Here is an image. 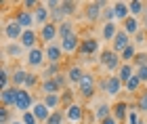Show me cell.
<instances>
[{
  "label": "cell",
  "mask_w": 147,
  "mask_h": 124,
  "mask_svg": "<svg viewBox=\"0 0 147 124\" xmlns=\"http://www.w3.org/2000/svg\"><path fill=\"white\" fill-rule=\"evenodd\" d=\"M23 51H25V49H23L19 42H6V46H4V57H15V59H17V57L23 55Z\"/></svg>",
  "instance_id": "26"
},
{
  "label": "cell",
  "mask_w": 147,
  "mask_h": 124,
  "mask_svg": "<svg viewBox=\"0 0 147 124\" xmlns=\"http://www.w3.org/2000/svg\"><path fill=\"white\" fill-rule=\"evenodd\" d=\"M71 34H76V30H74V23L69 21H63V23H59V38H67V36H71Z\"/></svg>",
  "instance_id": "32"
},
{
  "label": "cell",
  "mask_w": 147,
  "mask_h": 124,
  "mask_svg": "<svg viewBox=\"0 0 147 124\" xmlns=\"http://www.w3.org/2000/svg\"><path fill=\"white\" fill-rule=\"evenodd\" d=\"M21 122H23V124H40L38 118L34 116V112H25V114H21Z\"/></svg>",
  "instance_id": "41"
},
{
  "label": "cell",
  "mask_w": 147,
  "mask_h": 124,
  "mask_svg": "<svg viewBox=\"0 0 147 124\" xmlns=\"http://www.w3.org/2000/svg\"><path fill=\"white\" fill-rule=\"evenodd\" d=\"M65 74H67V80L69 84H80V80L84 78V69H82V65H69L67 69H65Z\"/></svg>",
  "instance_id": "24"
},
{
  "label": "cell",
  "mask_w": 147,
  "mask_h": 124,
  "mask_svg": "<svg viewBox=\"0 0 147 124\" xmlns=\"http://www.w3.org/2000/svg\"><path fill=\"white\" fill-rule=\"evenodd\" d=\"M44 61H46V55H44V49H40V46L25 53V63H28L30 67H42Z\"/></svg>",
  "instance_id": "9"
},
{
  "label": "cell",
  "mask_w": 147,
  "mask_h": 124,
  "mask_svg": "<svg viewBox=\"0 0 147 124\" xmlns=\"http://www.w3.org/2000/svg\"><path fill=\"white\" fill-rule=\"evenodd\" d=\"M99 65H101L105 71H109V74H118L120 65H122V57L118 53H113L111 49H105V51H101V55H99Z\"/></svg>",
  "instance_id": "1"
},
{
  "label": "cell",
  "mask_w": 147,
  "mask_h": 124,
  "mask_svg": "<svg viewBox=\"0 0 147 124\" xmlns=\"http://www.w3.org/2000/svg\"><path fill=\"white\" fill-rule=\"evenodd\" d=\"M137 65V67H143V65H147V53H139L137 57H135V61H132Z\"/></svg>",
  "instance_id": "45"
},
{
  "label": "cell",
  "mask_w": 147,
  "mask_h": 124,
  "mask_svg": "<svg viewBox=\"0 0 147 124\" xmlns=\"http://www.w3.org/2000/svg\"><path fill=\"white\" fill-rule=\"evenodd\" d=\"M38 42H40V36H38V32H36V30H25V32H23V36H21V40H19V44H21L25 51L36 49V46H38Z\"/></svg>",
  "instance_id": "13"
},
{
  "label": "cell",
  "mask_w": 147,
  "mask_h": 124,
  "mask_svg": "<svg viewBox=\"0 0 147 124\" xmlns=\"http://www.w3.org/2000/svg\"><path fill=\"white\" fill-rule=\"evenodd\" d=\"M80 44H82V38H80L78 34H71V36H67V38H63V40H61V51H63V55H67V57L76 55L78 51H80Z\"/></svg>",
  "instance_id": "7"
},
{
  "label": "cell",
  "mask_w": 147,
  "mask_h": 124,
  "mask_svg": "<svg viewBox=\"0 0 147 124\" xmlns=\"http://www.w3.org/2000/svg\"><path fill=\"white\" fill-rule=\"evenodd\" d=\"M34 97H32V93L30 90H25V88H19V93H17V101H15V107L17 112H21V114H25V112H32V107H34Z\"/></svg>",
  "instance_id": "4"
},
{
  "label": "cell",
  "mask_w": 147,
  "mask_h": 124,
  "mask_svg": "<svg viewBox=\"0 0 147 124\" xmlns=\"http://www.w3.org/2000/svg\"><path fill=\"white\" fill-rule=\"evenodd\" d=\"M122 30H124L130 38H135L139 32H143V25H141V21H139L137 17H128V19L122 23Z\"/></svg>",
  "instance_id": "18"
},
{
  "label": "cell",
  "mask_w": 147,
  "mask_h": 124,
  "mask_svg": "<svg viewBox=\"0 0 147 124\" xmlns=\"http://www.w3.org/2000/svg\"><path fill=\"white\" fill-rule=\"evenodd\" d=\"M53 80L57 82V86H59V90H63V88H67V84H69V80H67V74L65 71H61V74H57Z\"/></svg>",
  "instance_id": "39"
},
{
  "label": "cell",
  "mask_w": 147,
  "mask_h": 124,
  "mask_svg": "<svg viewBox=\"0 0 147 124\" xmlns=\"http://www.w3.org/2000/svg\"><path fill=\"white\" fill-rule=\"evenodd\" d=\"M139 55V51H137V46L135 44H130V46H126L124 51H122V63H130V61H135V57Z\"/></svg>",
  "instance_id": "33"
},
{
  "label": "cell",
  "mask_w": 147,
  "mask_h": 124,
  "mask_svg": "<svg viewBox=\"0 0 147 124\" xmlns=\"http://www.w3.org/2000/svg\"><path fill=\"white\" fill-rule=\"evenodd\" d=\"M40 90H42L44 95H59V93H61V90H59V86H57V82L53 80V78L40 82Z\"/></svg>",
  "instance_id": "27"
},
{
  "label": "cell",
  "mask_w": 147,
  "mask_h": 124,
  "mask_svg": "<svg viewBox=\"0 0 147 124\" xmlns=\"http://www.w3.org/2000/svg\"><path fill=\"white\" fill-rule=\"evenodd\" d=\"M13 74L9 71V67H2V71H0V90H6L9 86H13V78H11Z\"/></svg>",
  "instance_id": "31"
},
{
  "label": "cell",
  "mask_w": 147,
  "mask_h": 124,
  "mask_svg": "<svg viewBox=\"0 0 147 124\" xmlns=\"http://www.w3.org/2000/svg\"><path fill=\"white\" fill-rule=\"evenodd\" d=\"M65 118L69 122H74V124L82 122L84 120V107L80 105V103H71V105L65 107Z\"/></svg>",
  "instance_id": "14"
},
{
  "label": "cell",
  "mask_w": 147,
  "mask_h": 124,
  "mask_svg": "<svg viewBox=\"0 0 147 124\" xmlns=\"http://www.w3.org/2000/svg\"><path fill=\"white\" fill-rule=\"evenodd\" d=\"M135 74H137V78H139L143 84H147V65H143V67H137Z\"/></svg>",
  "instance_id": "44"
},
{
  "label": "cell",
  "mask_w": 147,
  "mask_h": 124,
  "mask_svg": "<svg viewBox=\"0 0 147 124\" xmlns=\"http://www.w3.org/2000/svg\"><path fill=\"white\" fill-rule=\"evenodd\" d=\"M44 55H46V61L49 63H55V65H61L63 61V51H61V44H44Z\"/></svg>",
  "instance_id": "10"
},
{
  "label": "cell",
  "mask_w": 147,
  "mask_h": 124,
  "mask_svg": "<svg viewBox=\"0 0 147 124\" xmlns=\"http://www.w3.org/2000/svg\"><path fill=\"white\" fill-rule=\"evenodd\" d=\"M78 93L84 97V99H90V97H95L97 93V78L92 71H84V78L80 80L78 84Z\"/></svg>",
  "instance_id": "2"
},
{
  "label": "cell",
  "mask_w": 147,
  "mask_h": 124,
  "mask_svg": "<svg viewBox=\"0 0 147 124\" xmlns=\"http://www.w3.org/2000/svg\"><path fill=\"white\" fill-rule=\"evenodd\" d=\"M116 76H118L120 80H122V82L126 84V82H128L132 76H135V69H132V65H130V63H122V65H120V69H118V74H116Z\"/></svg>",
  "instance_id": "29"
},
{
  "label": "cell",
  "mask_w": 147,
  "mask_h": 124,
  "mask_svg": "<svg viewBox=\"0 0 147 124\" xmlns=\"http://www.w3.org/2000/svg\"><path fill=\"white\" fill-rule=\"evenodd\" d=\"M128 112H130V105L126 101H116V105H113V109H111V116L118 122H124L126 116H128Z\"/></svg>",
  "instance_id": "22"
},
{
  "label": "cell",
  "mask_w": 147,
  "mask_h": 124,
  "mask_svg": "<svg viewBox=\"0 0 147 124\" xmlns=\"http://www.w3.org/2000/svg\"><path fill=\"white\" fill-rule=\"evenodd\" d=\"M126 122H128V124H139V122H141L137 105H130V112H128V116H126Z\"/></svg>",
  "instance_id": "38"
},
{
  "label": "cell",
  "mask_w": 147,
  "mask_h": 124,
  "mask_svg": "<svg viewBox=\"0 0 147 124\" xmlns=\"http://www.w3.org/2000/svg\"><path fill=\"white\" fill-rule=\"evenodd\" d=\"M141 25H143V30L147 32V9H145V13H143V21H141Z\"/></svg>",
  "instance_id": "49"
},
{
  "label": "cell",
  "mask_w": 147,
  "mask_h": 124,
  "mask_svg": "<svg viewBox=\"0 0 147 124\" xmlns=\"http://www.w3.org/2000/svg\"><path fill=\"white\" fill-rule=\"evenodd\" d=\"M111 109H113V105H109V103H105V101H99L97 105H95V120L97 122H101V120H105V118H109L111 116Z\"/></svg>",
  "instance_id": "23"
},
{
  "label": "cell",
  "mask_w": 147,
  "mask_h": 124,
  "mask_svg": "<svg viewBox=\"0 0 147 124\" xmlns=\"http://www.w3.org/2000/svg\"><path fill=\"white\" fill-rule=\"evenodd\" d=\"M46 124H63V114L59 112V109H57V112H53L51 118L46 120Z\"/></svg>",
  "instance_id": "42"
},
{
  "label": "cell",
  "mask_w": 147,
  "mask_h": 124,
  "mask_svg": "<svg viewBox=\"0 0 147 124\" xmlns=\"http://www.w3.org/2000/svg\"><path fill=\"white\" fill-rule=\"evenodd\" d=\"M137 109H139V112H143V114H147V88L139 93V99H137Z\"/></svg>",
  "instance_id": "37"
},
{
  "label": "cell",
  "mask_w": 147,
  "mask_h": 124,
  "mask_svg": "<svg viewBox=\"0 0 147 124\" xmlns=\"http://www.w3.org/2000/svg\"><path fill=\"white\" fill-rule=\"evenodd\" d=\"M118 32H120V28H118L116 21H105L101 25V38L105 42H113V38H116Z\"/></svg>",
  "instance_id": "17"
},
{
  "label": "cell",
  "mask_w": 147,
  "mask_h": 124,
  "mask_svg": "<svg viewBox=\"0 0 147 124\" xmlns=\"http://www.w3.org/2000/svg\"><path fill=\"white\" fill-rule=\"evenodd\" d=\"M36 86H38V76H36V74H28V80H25L23 88L30 90V88H36Z\"/></svg>",
  "instance_id": "40"
},
{
  "label": "cell",
  "mask_w": 147,
  "mask_h": 124,
  "mask_svg": "<svg viewBox=\"0 0 147 124\" xmlns=\"http://www.w3.org/2000/svg\"><path fill=\"white\" fill-rule=\"evenodd\" d=\"M44 6H46V9H49V11L53 13V11H57L59 6H61V2H59V0H46V2H44Z\"/></svg>",
  "instance_id": "46"
},
{
  "label": "cell",
  "mask_w": 147,
  "mask_h": 124,
  "mask_svg": "<svg viewBox=\"0 0 147 124\" xmlns=\"http://www.w3.org/2000/svg\"><path fill=\"white\" fill-rule=\"evenodd\" d=\"M38 36H40V42H44V44H53V42H55V38H59V25H57V23H53V21H49V23L44 25V28H40Z\"/></svg>",
  "instance_id": "8"
},
{
  "label": "cell",
  "mask_w": 147,
  "mask_h": 124,
  "mask_svg": "<svg viewBox=\"0 0 147 124\" xmlns=\"http://www.w3.org/2000/svg\"><path fill=\"white\" fill-rule=\"evenodd\" d=\"M99 124H120V122H118L116 118H113V116H109V118H105V120H101Z\"/></svg>",
  "instance_id": "48"
},
{
  "label": "cell",
  "mask_w": 147,
  "mask_h": 124,
  "mask_svg": "<svg viewBox=\"0 0 147 124\" xmlns=\"http://www.w3.org/2000/svg\"><path fill=\"white\" fill-rule=\"evenodd\" d=\"M32 112H34V116L38 118V122H42V124H46V120L51 118V109L44 105V101H36L34 103V107H32Z\"/></svg>",
  "instance_id": "21"
},
{
  "label": "cell",
  "mask_w": 147,
  "mask_h": 124,
  "mask_svg": "<svg viewBox=\"0 0 147 124\" xmlns=\"http://www.w3.org/2000/svg\"><path fill=\"white\" fill-rule=\"evenodd\" d=\"M9 124H23V122H21V120H15V118H13V120H11Z\"/></svg>",
  "instance_id": "50"
},
{
  "label": "cell",
  "mask_w": 147,
  "mask_h": 124,
  "mask_svg": "<svg viewBox=\"0 0 147 124\" xmlns=\"http://www.w3.org/2000/svg\"><path fill=\"white\" fill-rule=\"evenodd\" d=\"M17 93H19L17 86H9L6 90H0V103H2V107H13L15 105Z\"/></svg>",
  "instance_id": "16"
},
{
  "label": "cell",
  "mask_w": 147,
  "mask_h": 124,
  "mask_svg": "<svg viewBox=\"0 0 147 124\" xmlns=\"http://www.w3.org/2000/svg\"><path fill=\"white\" fill-rule=\"evenodd\" d=\"M105 9H107V2H103V0H97V2H88L86 4V9H84V15L88 21H99V19L103 17V13Z\"/></svg>",
  "instance_id": "5"
},
{
  "label": "cell",
  "mask_w": 147,
  "mask_h": 124,
  "mask_svg": "<svg viewBox=\"0 0 147 124\" xmlns=\"http://www.w3.org/2000/svg\"><path fill=\"white\" fill-rule=\"evenodd\" d=\"M57 74H61V65H55V63H49L42 71V80H49V78H55Z\"/></svg>",
  "instance_id": "35"
},
{
  "label": "cell",
  "mask_w": 147,
  "mask_h": 124,
  "mask_svg": "<svg viewBox=\"0 0 147 124\" xmlns=\"http://www.w3.org/2000/svg\"><path fill=\"white\" fill-rule=\"evenodd\" d=\"M28 74L30 71L25 69V67H15L13 69V86H17V88H23V84H25V80H28Z\"/></svg>",
  "instance_id": "25"
},
{
  "label": "cell",
  "mask_w": 147,
  "mask_h": 124,
  "mask_svg": "<svg viewBox=\"0 0 147 124\" xmlns=\"http://www.w3.org/2000/svg\"><path fill=\"white\" fill-rule=\"evenodd\" d=\"M59 11H61V15L67 19V17H71L74 13H76V2H71V0H63L61 6H59Z\"/></svg>",
  "instance_id": "34"
},
{
  "label": "cell",
  "mask_w": 147,
  "mask_h": 124,
  "mask_svg": "<svg viewBox=\"0 0 147 124\" xmlns=\"http://www.w3.org/2000/svg\"><path fill=\"white\" fill-rule=\"evenodd\" d=\"M145 2H141V0H130L128 2V11H130V17H139L145 13Z\"/></svg>",
  "instance_id": "30"
},
{
  "label": "cell",
  "mask_w": 147,
  "mask_h": 124,
  "mask_svg": "<svg viewBox=\"0 0 147 124\" xmlns=\"http://www.w3.org/2000/svg\"><path fill=\"white\" fill-rule=\"evenodd\" d=\"M23 32L25 30L15 21V19H11V21H6L2 25V36L6 38V40H11V42H15V40L19 42V40H21V36H23Z\"/></svg>",
  "instance_id": "6"
},
{
  "label": "cell",
  "mask_w": 147,
  "mask_h": 124,
  "mask_svg": "<svg viewBox=\"0 0 147 124\" xmlns=\"http://www.w3.org/2000/svg\"><path fill=\"white\" fill-rule=\"evenodd\" d=\"M141 84H143V82L139 80V78H137V74H135V76H132L128 82L124 84V90H126V93H137V90L141 88Z\"/></svg>",
  "instance_id": "36"
},
{
  "label": "cell",
  "mask_w": 147,
  "mask_h": 124,
  "mask_svg": "<svg viewBox=\"0 0 147 124\" xmlns=\"http://www.w3.org/2000/svg\"><path fill=\"white\" fill-rule=\"evenodd\" d=\"M13 19H15V21L21 25L23 30H34V25H36V21H34V13H30V11H25V9L17 11Z\"/></svg>",
  "instance_id": "12"
},
{
  "label": "cell",
  "mask_w": 147,
  "mask_h": 124,
  "mask_svg": "<svg viewBox=\"0 0 147 124\" xmlns=\"http://www.w3.org/2000/svg\"><path fill=\"white\" fill-rule=\"evenodd\" d=\"M135 40H137L139 44H145V42H147V32H145V30H143V32H139V34L135 36ZM137 42H132V44H137Z\"/></svg>",
  "instance_id": "47"
},
{
  "label": "cell",
  "mask_w": 147,
  "mask_h": 124,
  "mask_svg": "<svg viewBox=\"0 0 147 124\" xmlns=\"http://www.w3.org/2000/svg\"><path fill=\"white\" fill-rule=\"evenodd\" d=\"M49 19H51V11L44 6V2H40V6L34 11V21L38 28H44L46 23H49Z\"/></svg>",
  "instance_id": "20"
},
{
  "label": "cell",
  "mask_w": 147,
  "mask_h": 124,
  "mask_svg": "<svg viewBox=\"0 0 147 124\" xmlns=\"http://www.w3.org/2000/svg\"><path fill=\"white\" fill-rule=\"evenodd\" d=\"M130 44H132V38L120 28V32L116 34V38H113V42H111V51H113V53H118V55H122V51L126 46H130Z\"/></svg>",
  "instance_id": "11"
},
{
  "label": "cell",
  "mask_w": 147,
  "mask_h": 124,
  "mask_svg": "<svg viewBox=\"0 0 147 124\" xmlns=\"http://www.w3.org/2000/svg\"><path fill=\"white\" fill-rule=\"evenodd\" d=\"M99 86L103 88V93L105 95H109V97H116V95H120L124 90V82L120 80V78L113 74V76H107V78H103L101 82H99Z\"/></svg>",
  "instance_id": "3"
},
{
  "label": "cell",
  "mask_w": 147,
  "mask_h": 124,
  "mask_svg": "<svg viewBox=\"0 0 147 124\" xmlns=\"http://www.w3.org/2000/svg\"><path fill=\"white\" fill-rule=\"evenodd\" d=\"M113 15H116V23H124L126 19L130 17V11H128V2H122V0H118V2H113Z\"/></svg>",
  "instance_id": "15"
},
{
  "label": "cell",
  "mask_w": 147,
  "mask_h": 124,
  "mask_svg": "<svg viewBox=\"0 0 147 124\" xmlns=\"http://www.w3.org/2000/svg\"><path fill=\"white\" fill-rule=\"evenodd\" d=\"M44 105L51 109V112H57V107L63 103V97L61 95H44Z\"/></svg>",
  "instance_id": "28"
},
{
  "label": "cell",
  "mask_w": 147,
  "mask_h": 124,
  "mask_svg": "<svg viewBox=\"0 0 147 124\" xmlns=\"http://www.w3.org/2000/svg\"><path fill=\"white\" fill-rule=\"evenodd\" d=\"M99 51V40H95V38H82V44H80V55H88L92 57Z\"/></svg>",
  "instance_id": "19"
},
{
  "label": "cell",
  "mask_w": 147,
  "mask_h": 124,
  "mask_svg": "<svg viewBox=\"0 0 147 124\" xmlns=\"http://www.w3.org/2000/svg\"><path fill=\"white\" fill-rule=\"evenodd\" d=\"M13 118H11V109L9 107H0V124H9Z\"/></svg>",
  "instance_id": "43"
}]
</instances>
